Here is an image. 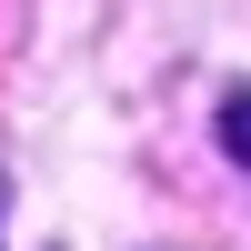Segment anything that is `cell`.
<instances>
[{"label":"cell","mask_w":251,"mask_h":251,"mask_svg":"<svg viewBox=\"0 0 251 251\" xmlns=\"http://www.w3.org/2000/svg\"><path fill=\"white\" fill-rule=\"evenodd\" d=\"M221 151L251 171V91H231V100H221Z\"/></svg>","instance_id":"6da1fadb"}]
</instances>
